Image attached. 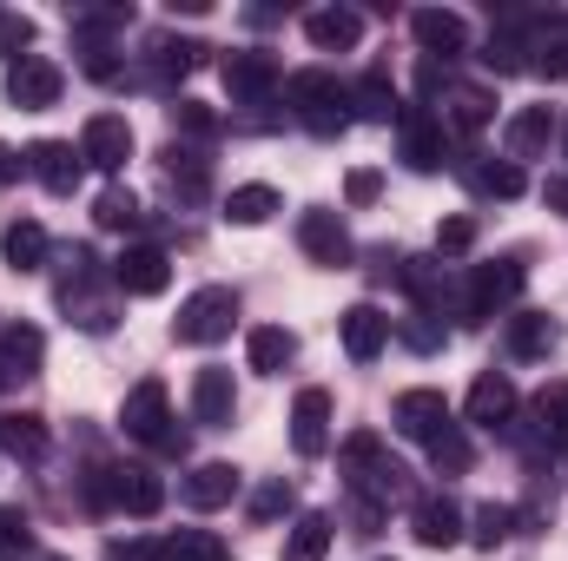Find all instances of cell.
I'll use <instances>...</instances> for the list:
<instances>
[{
  "label": "cell",
  "instance_id": "15",
  "mask_svg": "<svg viewBox=\"0 0 568 561\" xmlns=\"http://www.w3.org/2000/svg\"><path fill=\"white\" fill-rule=\"evenodd\" d=\"M232 496H239V469H232V462H205V469L185 476V502H192V509H219V502H232Z\"/></svg>",
  "mask_w": 568,
  "mask_h": 561
},
{
  "label": "cell",
  "instance_id": "26",
  "mask_svg": "<svg viewBox=\"0 0 568 561\" xmlns=\"http://www.w3.org/2000/svg\"><path fill=\"white\" fill-rule=\"evenodd\" d=\"M278 212V192L272 185H239L232 198H225V218H239V225H265Z\"/></svg>",
  "mask_w": 568,
  "mask_h": 561
},
{
  "label": "cell",
  "instance_id": "33",
  "mask_svg": "<svg viewBox=\"0 0 568 561\" xmlns=\"http://www.w3.org/2000/svg\"><path fill=\"white\" fill-rule=\"evenodd\" d=\"M357 100H364V120H390V113H397V93H390V80H384V67H371V73H364V86H357Z\"/></svg>",
  "mask_w": 568,
  "mask_h": 561
},
{
  "label": "cell",
  "instance_id": "24",
  "mask_svg": "<svg viewBox=\"0 0 568 561\" xmlns=\"http://www.w3.org/2000/svg\"><path fill=\"white\" fill-rule=\"evenodd\" d=\"M0 449L20 456V462L47 456V429H40V417H0Z\"/></svg>",
  "mask_w": 568,
  "mask_h": 561
},
{
  "label": "cell",
  "instance_id": "42",
  "mask_svg": "<svg viewBox=\"0 0 568 561\" xmlns=\"http://www.w3.org/2000/svg\"><path fill=\"white\" fill-rule=\"evenodd\" d=\"M284 502H291V489H284V482H272V489H258V502H252V516H258V522H272V516H278Z\"/></svg>",
  "mask_w": 568,
  "mask_h": 561
},
{
  "label": "cell",
  "instance_id": "16",
  "mask_svg": "<svg viewBox=\"0 0 568 561\" xmlns=\"http://www.w3.org/2000/svg\"><path fill=\"white\" fill-rule=\"evenodd\" d=\"M456 536H463V509H456L449 496L417 502V542H424V549H449Z\"/></svg>",
  "mask_w": 568,
  "mask_h": 561
},
{
  "label": "cell",
  "instance_id": "30",
  "mask_svg": "<svg viewBox=\"0 0 568 561\" xmlns=\"http://www.w3.org/2000/svg\"><path fill=\"white\" fill-rule=\"evenodd\" d=\"M489 113H496V106H489V93H483V86H463V93L449 100V120H456L463 133H483V126H489Z\"/></svg>",
  "mask_w": 568,
  "mask_h": 561
},
{
  "label": "cell",
  "instance_id": "39",
  "mask_svg": "<svg viewBox=\"0 0 568 561\" xmlns=\"http://www.w3.org/2000/svg\"><path fill=\"white\" fill-rule=\"evenodd\" d=\"M27 40H33V20H20V13H0V53H7V60H27V53H20Z\"/></svg>",
  "mask_w": 568,
  "mask_h": 561
},
{
  "label": "cell",
  "instance_id": "12",
  "mask_svg": "<svg viewBox=\"0 0 568 561\" xmlns=\"http://www.w3.org/2000/svg\"><path fill=\"white\" fill-rule=\"evenodd\" d=\"M272 80H278V60H272L265 47H245V53H232V60H225V86H232L239 100H258Z\"/></svg>",
  "mask_w": 568,
  "mask_h": 561
},
{
  "label": "cell",
  "instance_id": "38",
  "mask_svg": "<svg viewBox=\"0 0 568 561\" xmlns=\"http://www.w3.org/2000/svg\"><path fill=\"white\" fill-rule=\"evenodd\" d=\"M476 185H483V192H496V198H516V192H523V172H516V165H483V172H476Z\"/></svg>",
  "mask_w": 568,
  "mask_h": 561
},
{
  "label": "cell",
  "instance_id": "32",
  "mask_svg": "<svg viewBox=\"0 0 568 561\" xmlns=\"http://www.w3.org/2000/svg\"><path fill=\"white\" fill-rule=\"evenodd\" d=\"M0 344H7V364H13L20 377H33V364H40V350H47V344H40V330H33V324H13Z\"/></svg>",
  "mask_w": 568,
  "mask_h": 561
},
{
  "label": "cell",
  "instance_id": "21",
  "mask_svg": "<svg viewBox=\"0 0 568 561\" xmlns=\"http://www.w3.org/2000/svg\"><path fill=\"white\" fill-rule=\"evenodd\" d=\"M7 265H13V272H40V265H47V232H40L33 218L7 225Z\"/></svg>",
  "mask_w": 568,
  "mask_h": 561
},
{
  "label": "cell",
  "instance_id": "27",
  "mask_svg": "<svg viewBox=\"0 0 568 561\" xmlns=\"http://www.w3.org/2000/svg\"><path fill=\"white\" fill-rule=\"evenodd\" d=\"M324 549H331V516H304L284 542V561H324Z\"/></svg>",
  "mask_w": 568,
  "mask_h": 561
},
{
  "label": "cell",
  "instance_id": "44",
  "mask_svg": "<svg viewBox=\"0 0 568 561\" xmlns=\"http://www.w3.org/2000/svg\"><path fill=\"white\" fill-rule=\"evenodd\" d=\"M344 192H351V205H371V198L384 192V178H377V172H351V185H344Z\"/></svg>",
  "mask_w": 568,
  "mask_h": 561
},
{
  "label": "cell",
  "instance_id": "29",
  "mask_svg": "<svg viewBox=\"0 0 568 561\" xmlns=\"http://www.w3.org/2000/svg\"><path fill=\"white\" fill-rule=\"evenodd\" d=\"M291 330H278V324H265V330H252V370H284L291 364Z\"/></svg>",
  "mask_w": 568,
  "mask_h": 561
},
{
  "label": "cell",
  "instance_id": "1",
  "mask_svg": "<svg viewBox=\"0 0 568 561\" xmlns=\"http://www.w3.org/2000/svg\"><path fill=\"white\" fill-rule=\"evenodd\" d=\"M232 317H239V290L205 284V290H192L179 304V344H219L232 330Z\"/></svg>",
  "mask_w": 568,
  "mask_h": 561
},
{
  "label": "cell",
  "instance_id": "2",
  "mask_svg": "<svg viewBox=\"0 0 568 561\" xmlns=\"http://www.w3.org/2000/svg\"><path fill=\"white\" fill-rule=\"evenodd\" d=\"M291 106L311 120V133H344V86H337L324 67L291 73Z\"/></svg>",
  "mask_w": 568,
  "mask_h": 561
},
{
  "label": "cell",
  "instance_id": "37",
  "mask_svg": "<svg viewBox=\"0 0 568 561\" xmlns=\"http://www.w3.org/2000/svg\"><path fill=\"white\" fill-rule=\"evenodd\" d=\"M542 429L556 436V442H568V384H556V390H542Z\"/></svg>",
  "mask_w": 568,
  "mask_h": 561
},
{
  "label": "cell",
  "instance_id": "11",
  "mask_svg": "<svg viewBox=\"0 0 568 561\" xmlns=\"http://www.w3.org/2000/svg\"><path fill=\"white\" fill-rule=\"evenodd\" d=\"M516 290H523V265H483V272L469 278V304H463V310H469V317H489V310L509 304Z\"/></svg>",
  "mask_w": 568,
  "mask_h": 561
},
{
  "label": "cell",
  "instance_id": "40",
  "mask_svg": "<svg viewBox=\"0 0 568 561\" xmlns=\"http://www.w3.org/2000/svg\"><path fill=\"white\" fill-rule=\"evenodd\" d=\"M172 126H185V133H199V140H205V133H219V120H212L199 100H179V106H172Z\"/></svg>",
  "mask_w": 568,
  "mask_h": 561
},
{
  "label": "cell",
  "instance_id": "47",
  "mask_svg": "<svg viewBox=\"0 0 568 561\" xmlns=\"http://www.w3.org/2000/svg\"><path fill=\"white\" fill-rule=\"evenodd\" d=\"M7 178H20V152H7V145H0V185H7Z\"/></svg>",
  "mask_w": 568,
  "mask_h": 561
},
{
  "label": "cell",
  "instance_id": "6",
  "mask_svg": "<svg viewBox=\"0 0 568 561\" xmlns=\"http://www.w3.org/2000/svg\"><path fill=\"white\" fill-rule=\"evenodd\" d=\"M113 278H120V290H133V297H159V290L172 284V265H165V252H152V245H133V252H120Z\"/></svg>",
  "mask_w": 568,
  "mask_h": 561
},
{
  "label": "cell",
  "instance_id": "46",
  "mask_svg": "<svg viewBox=\"0 0 568 561\" xmlns=\"http://www.w3.org/2000/svg\"><path fill=\"white\" fill-rule=\"evenodd\" d=\"M404 337H410V344H417V350H436V344H443V324H410V330H404Z\"/></svg>",
  "mask_w": 568,
  "mask_h": 561
},
{
  "label": "cell",
  "instance_id": "43",
  "mask_svg": "<svg viewBox=\"0 0 568 561\" xmlns=\"http://www.w3.org/2000/svg\"><path fill=\"white\" fill-rule=\"evenodd\" d=\"M106 561H159V542H106Z\"/></svg>",
  "mask_w": 568,
  "mask_h": 561
},
{
  "label": "cell",
  "instance_id": "18",
  "mask_svg": "<svg viewBox=\"0 0 568 561\" xmlns=\"http://www.w3.org/2000/svg\"><path fill=\"white\" fill-rule=\"evenodd\" d=\"M113 502L133 509V516H152V509L165 502V489H159L152 469H113Z\"/></svg>",
  "mask_w": 568,
  "mask_h": 561
},
{
  "label": "cell",
  "instance_id": "19",
  "mask_svg": "<svg viewBox=\"0 0 568 561\" xmlns=\"http://www.w3.org/2000/svg\"><path fill=\"white\" fill-rule=\"evenodd\" d=\"M509 410H516V384H509V377H483V384L469 390V422H489V429H496Z\"/></svg>",
  "mask_w": 568,
  "mask_h": 561
},
{
  "label": "cell",
  "instance_id": "36",
  "mask_svg": "<svg viewBox=\"0 0 568 561\" xmlns=\"http://www.w3.org/2000/svg\"><path fill=\"white\" fill-rule=\"evenodd\" d=\"M429 462H436V469H449V476H463V469H469L476 456H469V442H463L456 429H443V436L429 442Z\"/></svg>",
  "mask_w": 568,
  "mask_h": 561
},
{
  "label": "cell",
  "instance_id": "25",
  "mask_svg": "<svg viewBox=\"0 0 568 561\" xmlns=\"http://www.w3.org/2000/svg\"><path fill=\"white\" fill-rule=\"evenodd\" d=\"M304 27H311V40H317V47H357V33H364V20H357V13H344V7L311 13Z\"/></svg>",
  "mask_w": 568,
  "mask_h": 561
},
{
  "label": "cell",
  "instance_id": "28",
  "mask_svg": "<svg viewBox=\"0 0 568 561\" xmlns=\"http://www.w3.org/2000/svg\"><path fill=\"white\" fill-rule=\"evenodd\" d=\"M417 40H424V47H443V53H456V47L469 40V27H463L456 13H443V7H429V13H417Z\"/></svg>",
  "mask_w": 568,
  "mask_h": 561
},
{
  "label": "cell",
  "instance_id": "5",
  "mask_svg": "<svg viewBox=\"0 0 568 561\" xmlns=\"http://www.w3.org/2000/svg\"><path fill=\"white\" fill-rule=\"evenodd\" d=\"M297 245H304L317 265H351V232L337 225V212H304V218H297Z\"/></svg>",
  "mask_w": 568,
  "mask_h": 561
},
{
  "label": "cell",
  "instance_id": "23",
  "mask_svg": "<svg viewBox=\"0 0 568 561\" xmlns=\"http://www.w3.org/2000/svg\"><path fill=\"white\" fill-rule=\"evenodd\" d=\"M159 561H232V549H225L219 536H205V529H179V536L159 549Z\"/></svg>",
  "mask_w": 568,
  "mask_h": 561
},
{
  "label": "cell",
  "instance_id": "41",
  "mask_svg": "<svg viewBox=\"0 0 568 561\" xmlns=\"http://www.w3.org/2000/svg\"><path fill=\"white\" fill-rule=\"evenodd\" d=\"M436 245H443V252H469V245H476V218H449V225L436 232Z\"/></svg>",
  "mask_w": 568,
  "mask_h": 561
},
{
  "label": "cell",
  "instance_id": "35",
  "mask_svg": "<svg viewBox=\"0 0 568 561\" xmlns=\"http://www.w3.org/2000/svg\"><path fill=\"white\" fill-rule=\"evenodd\" d=\"M33 549V529H27V516L20 509H0V561H20Z\"/></svg>",
  "mask_w": 568,
  "mask_h": 561
},
{
  "label": "cell",
  "instance_id": "34",
  "mask_svg": "<svg viewBox=\"0 0 568 561\" xmlns=\"http://www.w3.org/2000/svg\"><path fill=\"white\" fill-rule=\"evenodd\" d=\"M509 529H516V509H503V502H483V509H476V542H483V549L509 542Z\"/></svg>",
  "mask_w": 568,
  "mask_h": 561
},
{
  "label": "cell",
  "instance_id": "22",
  "mask_svg": "<svg viewBox=\"0 0 568 561\" xmlns=\"http://www.w3.org/2000/svg\"><path fill=\"white\" fill-rule=\"evenodd\" d=\"M509 350H516V357H549V350H556V324L536 317V310L509 317Z\"/></svg>",
  "mask_w": 568,
  "mask_h": 561
},
{
  "label": "cell",
  "instance_id": "13",
  "mask_svg": "<svg viewBox=\"0 0 568 561\" xmlns=\"http://www.w3.org/2000/svg\"><path fill=\"white\" fill-rule=\"evenodd\" d=\"M324 422H331V397H324V390H304L297 410H291V442H297V456H324Z\"/></svg>",
  "mask_w": 568,
  "mask_h": 561
},
{
  "label": "cell",
  "instance_id": "7",
  "mask_svg": "<svg viewBox=\"0 0 568 561\" xmlns=\"http://www.w3.org/2000/svg\"><path fill=\"white\" fill-rule=\"evenodd\" d=\"M7 93H13V106H27V113H40V106H53L60 100V67H47V60H20L13 73H7Z\"/></svg>",
  "mask_w": 568,
  "mask_h": 561
},
{
  "label": "cell",
  "instance_id": "31",
  "mask_svg": "<svg viewBox=\"0 0 568 561\" xmlns=\"http://www.w3.org/2000/svg\"><path fill=\"white\" fill-rule=\"evenodd\" d=\"M93 218H100L106 232H133V225H140V198H133V192H100Z\"/></svg>",
  "mask_w": 568,
  "mask_h": 561
},
{
  "label": "cell",
  "instance_id": "8",
  "mask_svg": "<svg viewBox=\"0 0 568 561\" xmlns=\"http://www.w3.org/2000/svg\"><path fill=\"white\" fill-rule=\"evenodd\" d=\"M27 165H33V178H40L53 198H67V192L80 185V152H73V145H60V140H40L33 152H27Z\"/></svg>",
  "mask_w": 568,
  "mask_h": 561
},
{
  "label": "cell",
  "instance_id": "45",
  "mask_svg": "<svg viewBox=\"0 0 568 561\" xmlns=\"http://www.w3.org/2000/svg\"><path fill=\"white\" fill-rule=\"evenodd\" d=\"M542 73H549V80H568V33L542 47Z\"/></svg>",
  "mask_w": 568,
  "mask_h": 561
},
{
  "label": "cell",
  "instance_id": "10",
  "mask_svg": "<svg viewBox=\"0 0 568 561\" xmlns=\"http://www.w3.org/2000/svg\"><path fill=\"white\" fill-rule=\"evenodd\" d=\"M384 344H390V317H384L377 304H351V310H344V350H351L357 364H371Z\"/></svg>",
  "mask_w": 568,
  "mask_h": 561
},
{
  "label": "cell",
  "instance_id": "17",
  "mask_svg": "<svg viewBox=\"0 0 568 561\" xmlns=\"http://www.w3.org/2000/svg\"><path fill=\"white\" fill-rule=\"evenodd\" d=\"M404 159H410L417 172H436V165H443V120L404 113Z\"/></svg>",
  "mask_w": 568,
  "mask_h": 561
},
{
  "label": "cell",
  "instance_id": "48",
  "mask_svg": "<svg viewBox=\"0 0 568 561\" xmlns=\"http://www.w3.org/2000/svg\"><path fill=\"white\" fill-rule=\"evenodd\" d=\"M549 205H562L568 212V178H549Z\"/></svg>",
  "mask_w": 568,
  "mask_h": 561
},
{
  "label": "cell",
  "instance_id": "3",
  "mask_svg": "<svg viewBox=\"0 0 568 561\" xmlns=\"http://www.w3.org/2000/svg\"><path fill=\"white\" fill-rule=\"evenodd\" d=\"M126 429H133L140 442H152V449H165V456H172V449H185V436H179V429H165V384H159V377H145L140 390L126 397Z\"/></svg>",
  "mask_w": 568,
  "mask_h": 561
},
{
  "label": "cell",
  "instance_id": "14",
  "mask_svg": "<svg viewBox=\"0 0 568 561\" xmlns=\"http://www.w3.org/2000/svg\"><path fill=\"white\" fill-rule=\"evenodd\" d=\"M232 404H239V397H232V370H199V384H192V417L219 429V422H232Z\"/></svg>",
  "mask_w": 568,
  "mask_h": 561
},
{
  "label": "cell",
  "instance_id": "20",
  "mask_svg": "<svg viewBox=\"0 0 568 561\" xmlns=\"http://www.w3.org/2000/svg\"><path fill=\"white\" fill-rule=\"evenodd\" d=\"M556 133V120H549V106H529V113H516L509 120V159H536L542 145Z\"/></svg>",
  "mask_w": 568,
  "mask_h": 561
},
{
  "label": "cell",
  "instance_id": "4",
  "mask_svg": "<svg viewBox=\"0 0 568 561\" xmlns=\"http://www.w3.org/2000/svg\"><path fill=\"white\" fill-rule=\"evenodd\" d=\"M80 159H93L100 172H120V165L133 159V126H126L120 113H93L87 133H80Z\"/></svg>",
  "mask_w": 568,
  "mask_h": 561
},
{
  "label": "cell",
  "instance_id": "9",
  "mask_svg": "<svg viewBox=\"0 0 568 561\" xmlns=\"http://www.w3.org/2000/svg\"><path fill=\"white\" fill-rule=\"evenodd\" d=\"M397 429L417 436V442H436V436L449 429V404H443L436 390H404V397H397Z\"/></svg>",
  "mask_w": 568,
  "mask_h": 561
}]
</instances>
